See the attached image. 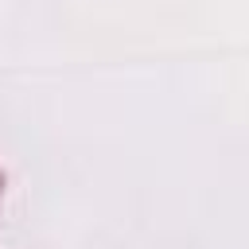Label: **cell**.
I'll return each mask as SVG.
<instances>
[{
	"label": "cell",
	"mask_w": 249,
	"mask_h": 249,
	"mask_svg": "<svg viewBox=\"0 0 249 249\" xmlns=\"http://www.w3.org/2000/svg\"><path fill=\"white\" fill-rule=\"evenodd\" d=\"M0 195H4V175H0Z\"/></svg>",
	"instance_id": "obj_1"
}]
</instances>
